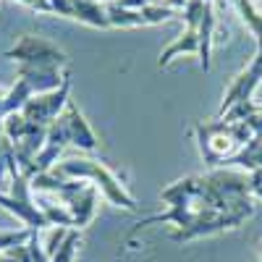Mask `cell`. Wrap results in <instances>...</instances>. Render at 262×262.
I'll return each mask as SVG.
<instances>
[{
	"mask_svg": "<svg viewBox=\"0 0 262 262\" xmlns=\"http://www.w3.org/2000/svg\"><path fill=\"white\" fill-rule=\"evenodd\" d=\"M71 100V76L63 81L60 90L55 92H45V95H34L27 107L21 113L27 116L29 123H39V126H50L63 111H66V102Z\"/></svg>",
	"mask_w": 262,
	"mask_h": 262,
	"instance_id": "cell-3",
	"label": "cell"
},
{
	"mask_svg": "<svg viewBox=\"0 0 262 262\" xmlns=\"http://www.w3.org/2000/svg\"><path fill=\"white\" fill-rule=\"evenodd\" d=\"M76 244H79V233H76V231H69V236H66V242H63V244H60V249L50 257V262H74Z\"/></svg>",
	"mask_w": 262,
	"mask_h": 262,
	"instance_id": "cell-11",
	"label": "cell"
},
{
	"mask_svg": "<svg viewBox=\"0 0 262 262\" xmlns=\"http://www.w3.org/2000/svg\"><path fill=\"white\" fill-rule=\"evenodd\" d=\"M6 58L24 63V66H58V69H63L69 63L66 53L58 45H53L45 37H34V34H21L16 39V45L6 50Z\"/></svg>",
	"mask_w": 262,
	"mask_h": 262,
	"instance_id": "cell-2",
	"label": "cell"
},
{
	"mask_svg": "<svg viewBox=\"0 0 262 262\" xmlns=\"http://www.w3.org/2000/svg\"><path fill=\"white\" fill-rule=\"evenodd\" d=\"M249 191L257 194L259 200H262V168H257V170L252 173V179H249Z\"/></svg>",
	"mask_w": 262,
	"mask_h": 262,
	"instance_id": "cell-12",
	"label": "cell"
},
{
	"mask_svg": "<svg viewBox=\"0 0 262 262\" xmlns=\"http://www.w3.org/2000/svg\"><path fill=\"white\" fill-rule=\"evenodd\" d=\"M212 27H215V16H212V6H205L202 21H200V66L207 71L210 69V42H212Z\"/></svg>",
	"mask_w": 262,
	"mask_h": 262,
	"instance_id": "cell-9",
	"label": "cell"
},
{
	"mask_svg": "<svg viewBox=\"0 0 262 262\" xmlns=\"http://www.w3.org/2000/svg\"><path fill=\"white\" fill-rule=\"evenodd\" d=\"M32 228H21V231H0V249H13L21 247L32 238Z\"/></svg>",
	"mask_w": 262,
	"mask_h": 262,
	"instance_id": "cell-10",
	"label": "cell"
},
{
	"mask_svg": "<svg viewBox=\"0 0 262 262\" xmlns=\"http://www.w3.org/2000/svg\"><path fill=\"white\" fill-rule=\"evenodd\" d=\"M16 74H18V79H24L32 86L34 95L55 92L63 86V81L69 79V74L60 71L58 66H24V63H18Z\"/></svg>",
	"mask_w": 262,
	"mask_h": 262,
	"instance_id": "cell-5",
	"label": "cell"
},
{
	"mask_svg": "<svg viewBox=\"0 0 262 262\" xmlns=\"http://www.w3.org/2000/svg\"><path fill=\"white\" fill-rule=\"evenodd\" d=\"M50 173H55V176H63V179H79V181L92 179L95 186H97V189H100L113 205L126 207V210H131V212H137V210H139V205L134 202V196H131V194L123 189V184H121V181H118V179H116L102 163H97V160H90V158H81V160H66V163H58Z\"/></svg>",
	"mask_w": 262,
	"mask_h": 262,
	"instance_id": "cell-1",
	"label": "cell"
},
{
	"mask_svg": "<svg viewBox=\"0 0 262 262\" xmlns=\"http://www.w3.org/2000/svg\"><path fill=\"white\" fill-rule=\"evenodd\" d=\"M34 97V90L24 81V79H18L11 90L6 92V102H3V116H11V113H21L27 107V102Z\"/></svg>",
	"mask_w": 262,
	"mask_h": 262,
	"instance_id": "cell-8",
	"label": "cell"
},
{
	"mask_svg": "<svg viewBox=\"0 0 262 262\" xmlns=\"http://www.w3.org/2000/svg\"><path fill=\"white\" fill-rule=\"evenodd\" d=\"M179 53H200V27H189L176 42H170L160 55V66H168Z\"/></svg>",
	"mask_w": 262,
	"mask_h": 262,
	"instance_id": "cell-7",
	"label": "cell"
},
{
	"mask_svg": "<svg viewBox=\"0 0 262 262\" xmlns=\"http://www.w3.org/2000/svg\"><path fill=\"white\" fill-rule=\"evenodd\" d=\"M205 3H212V0H205Z\"/></svg>",
	"mask_w": 262,
	"mask_h": 262,
	"instance_id": "cell-13",
	"label": "cell"
},
{
	"mask_svg": "<svg viewBox=\"0 0 262 262\" xmlns=\"http://www.w3.org/2000/svg\"><path fill=\"white\" fill-rule=\"evenodd\" d=\"M60 116H63V121H66V128H69V142H71V144H76V147H81V149H86V152H95V149H97L95 131L90 128V123L84 121V116H81V111L76 107L74 100L66 102V111H63Z\"/></svg>",
	"mask_w": 262,
	"mask_h": 262,
	"instance_id": "cell-6",
	"label": "cell"
},
{
	"mask_svg": "<svg viewBox=\"0 0 262 262\" xmlns=\"http://www.w3.org/2000/svg\"><path fill=\"white\" fill-rule=\"evenodd\" d=\"M259 79H262V45H259L254 60L249 63V69H244L242 74H238L236 81L231 84V90L226 92L223 105H221V113L231 111V107L238 105V102H249V97H252V92H254V86L259 84Z\"/></svg>",
	"mask_w": 262,
	"mask_h": 262,
	"instance_id": "cell-4",
	"label": "cell"
}]
</instances>
